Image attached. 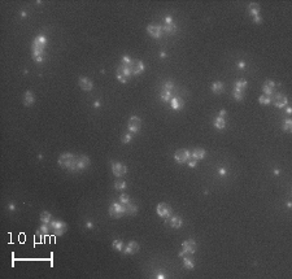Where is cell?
Listing matches in <instances>:
<instances>
[{"label":"cell","instance_id":"cell-35","mask_svg":"<svg viewBox=\"0 0 292 279\" xmlns=\"http://www.w3.org/2000/svg\"><path fill=\"white\" fill-rule=\"evenodd\" d=\"M283 130H284L286 133H291L292 131V120L291 118H286L284 125H283Z\"/></svg>","mask_w":292,"mask_h":279},{"label":"cell","instance_id":"cell-20","mask_svg":"<svg viewBox=\"0 0 292 279\" xmlns=\"http://www.w3.org/2000/svg\"><path fill=\"white\" fill-rule=\"evenodd\" d=\"M182 218L180 217H178V216H174V217H170V219H169V225L173 227V228H179V227H182Z\"/></svg>","mask_w":292,"mask_h":279},{"label":"cell","instance_id":"cell-28","mask_svg":"<svg viewBox=\"0 0 292 279\" xmlns=\"http://www.w3.org/2000/svg\"><path fill=\"white\" fill-rule=\"evenodd\" d=\"M126 182L125 180H122V179H118V180H116V183H114V188L116 190H118V191H123V190H126Z\"/></svg>","mask_w":292,"mask_h":279},{"label":"cell","instance_id":"cell-30","mask_svg":"<svg viewBox=\"0 0 292 279\" xmlns=\"http://www.w3.org/2000/svg\"><path fill=\"white\" fill-rule=\"evenodd\" d=\"M112 247H113V249H116V251H123V241L122 240H120V239H117V240H114L113 243H112Z\"/></svg>","mask_w":292,"mask_h":279},{"label":"cell","instance_id":"cell-15","mask_svg":"<svg viewBox=\"0 0 292 279\" xmlns=\"http://www.w3.org/2000/svg\"><path fill=\"white\" fill-rule=\"evenodd\" d=\"M170 105H171V108L173 109H175V110H180L184 106V101H183V99L182 97H178V96H173L171 99H170Z\"/></svg>","mask_w":292,"mask_h":279},{"label":"cell","instance_id":"cell-14","mask_svg":"<svg viewBox=\"0 0 292 279\" xmlns=\"http://www.w3.org/2000/svg\"><path fill=\"white\" fill-rule=\"evenodd\" d=\"M47 46V38L44 35H38L36 38L32 40V48H39V50H44V47Z\"/></svg>","mask_w":292,"mask_h":279},{"label":"cell","instance_id":"cell-7","mask_svg":"<svg viewBox=\"0 0 292 279\" xmlns=\"http://www.w3.org/2000/svg\"><path fill=\"white\" fill-rule=\"evenodd\" d=\"M51 228L52 231L56 234V235H63V234L66 231V223H64L63 221H53L51 222Z\"/></svg>","mask_w":292,"mask_h":279},{"label":"cell","instance_id":"cell-43","mask_svg":"<svg viewBox=\"0 0 292 279\" xmlns=\"http://www.w3.org/2000/svg\"><path fill=\"white\" fill-rule=\"evenodd\" d=\"M170 23H174V22H173V18L170 17V16H168V17L165 18V25H170Z\"/></svg>","mask_w":292,"mask_h":279},{"label":"cell","instance_id":"cell-19","mask_svg":"<svg viewBox=\"0 0 292 279\" xmlns=\"http://www.w3.org/2000/svg\"><path fill=\"white\" fill-rule=\"evenodd\" d=\"M34 103H35L34 94H32L31 91H26V92H25V95H23V104L26 106H30V105L34 104Z\"/></svg>","mask_w":292,"mask_h":279},{"label":"cell","instance_id":"cell-40","mask_svg":"<svg viewBox=\"0 0 292 279\" xmlns=\"http://www.w3.org/2000/svg\"><path fill=\"white\" fill-rule=\"evenodd\" d=\"M173 88H174V83H173V82H166V83L164 84V90H169L170 91V90H173Z\"/></svg>","mask_w":292,"mask_h":279},{"label":"cell","instance_id":"cell-33","mask_svg":"<svg viewBox=\"0 0 292 279\" xmlns=\"http://www.w3.org/2000/svg\"><path fill=\"white\" fill-rule=\"evenodd\" d=\"M232 96H234V99L238 100V101H241L244 99L243 91H239V90H235V88H234V91H232Z\"/></svg>","mask_w":292,"mask_h":279},{"label":"cell","instance_id":"cell-2","mask_svg":"<svg viewBox=\"0 0 292 279\" xmlns=\"http://www.w3.org/2000/svg\"><path fill=\"white\" fill-rule=\"evenodd\" d=\"M123 65H125V64H123ZM125 66L129 68L131 75H139V74H142V73L144 72V69H146L144 64H143V61H140V60H131L129 64L125 65Z\"/></svg>","mask_w":292,"mask_h":279},{"label":"cell","instance_id":"cell-47","mask_svg":"<svg viewBox=\"0 0 292 279\" xmlns=\"http://www.w3.org/2000/svg\"><path fill=\"white\" fill-rule=\"evenodd\" d=\"M86 226H87L88 228H92V227H94V225H92L91 221H87V222H86Z\"/></svg>","mask_w":292,"mask_h":279},{"label":"cell","instance_id":"cell-25","mask_svg":"<svg viewBox=\"0 0 292 279\" xmlns=\"http://www.w3.org/2000/svg\"><path fill=\"white\" fill-rule=\"evenodd\" d=\"M212 91L214 94H221L222 91H223V83H222V82H214V83L212 84Z\"/></svg>","mask_w":292,"mask_h":279},{"label":"cell","instance_id":"cell-37","mask_svg":"<svg viewBox=\"0 0 292 279\" xmlns=\"http://www.w3.org/2000/svg\"><path fill=\"white\" fill-rule=\"evenodd\" d=\"M187 162H188V166H190V167H195V166L197 165V162H199V161H197V160H196L195 157H192V156H190V158L187 160Z\"/></svg>","mask_w":292,"mask_h":279},{"label":"cell","instance_id":"cell-5","mask_svg":"<svg viewBox=\"0 0 292 279\" xmlns=\"http://www.w3.org/2000/svg\"><path fill=\"white\" fill-rule=\"evenodd\" d=\"M142 127V121L140 118L137 117V116H133L130 117L129 120V124H127V129H129L130 133H138Z\"/></svg>","mask_w":292,"mask_h":279},{"label":"cell","instance_id":"cell-10","mask_svg":"<svg viewBox=\"0 0 292 279\" xmlns=\"http://www.w3.org/2000/svg\"><path fill=\"white\" fill-rule=\"evenodd\" d=\"M190 156H191V153L188 152L187 149H178L174 153V158H175L177 162L183 164V162H187V160L190 158Z\"/></svg>","mask_w":292,"mask_h":279},{"label":"cell","instance_id":"cell-27","mask_svg":"<svg viewBox=\"0 0 292 279\" xmlns=\"http://www.w3.org/2000/svg\"><path fill=\"white\" fill-rule=\"evenodd\" d=\"M40 221H42V223H49L51 222V213L48 212H42L40 213Z\"/></svg>","mask_w":292,"mask_h":279},{"label":"cell","instance_id":"cell-16","mask_svg":"<svg viewBox=\"0 0 292 279\" xmlns=\"http://www.w3.org/2000/svg\"><path fill=\"white\" fill-rule=\"evenodd\" d=\"M79 86H81L82 90H85V91H91V90L94 88L92 81H90L88 78H86V77L79 78Z\"/></svg>","mask_w":292,"mask_h":279},{"label":"cell","instance_id":"cell-50","mask_svg":"<svg viewBox=\"0 0 292 279\" xmlns=\"http://www.w3.org/2000/svg\"><path fill=\"white\" fill-rule=\"evenodd\" d=\"M160 57H161V59H165V57H166V53H165V52H161V53H160Z\"/></svg>","mask_w":292,"mask_h":279},{"label":"cell","instance_id":"cell-36","mask_svg":"<svg viewBox=\"0 0 292 279\" xmlns=\"http://www.w3.org/2000/svg\"><path fill=\"white\" fill-rule=\"evenodd\" d=\"M131 140H133V134H131V133H126V134H123V136H122V143H125V144H127V143H130Z\"/></svg>","mask_w":292,"mask_h":279},{"label":"cell","instance_id":"cell-34","mask_svg":"<svg viewBox=\"0 0 292 279\" xmlns=\"http://www.w3.org/2000/svg\"><path fill=\"white\" fill-rule=\"evenodd\" d=\"M171 97H173V95H171V92L169 91V90H162L161 91V99L164 101H170Z\"/></svg>","mask_w":292,"mask_h":279},{"label":"cell","instance_id":"cell-21","mask_svg":"<svg viewBox=\"0 0 292 279\" xmlns=\"http://www.w3.org/2000/svg\"><path fill=\"white\" fill-rule=\"evenodd\" d=\"M248 12L251 13L252 17H256V16H260V7H258L257 3H251L248 5Z\"/></svg>","mask_w":292,"mask_h":279},{"label":"cell","instance_id":"cell-1","mask_svg":"<svg viewBox=\"0 0 292 279\" xmlns=\"http://www.w3.org/2000/svg\"><path fill=\"white\" fill-rule=\"evenodd\" d=\"M75 160L77 156H74L72 153H64L59 157V165L64 169H68L70 171H74V167H75Z\"/></svg>","mask_w":292,"mask_h":279},{"label":"cell","instance_id":"cell-48","mask_svg":"<svg viewBox=\"0 0 292 279\" xmlns=\"http://www.w3.org/2000/svg\"><path fill=\"white\" fill-rule=\"evenodd\" d=\"M226 116V110L225 109H221L220 110V117H225Z\"/></svg>","mask_w":292,"mask_h":279},{"label":"cell","instance_id":"cell-54","mask_svg":"<svg viewBox=\"0 0 292 279\" xmlns=\"http://www.w3.org/2000/svg\"><path fill=\"white\" fill-rule=\"evenodd\" d=\"M287 207H288V208H291V207H292V204H291V201H288V203H287Z\"/></svg>","mask_w":292,"mask_h":279},{"label":"cell","instance_id":"cell-41","mask_svg":"<svg viewBox=\"0 0 292 279\" xmlns=\"http://www.w3.org/2000/svg\"><path fill=\"white\" fill-rule=\"evenodd\" d=\"M156 278H158V279H164V278H166V275H165V274H164L162 271H157V273H156V275H155Z\"/></svg>","mask_w":292,"mask_h":279},{"label":"cell","instance_id":"cell-4","mask_svg":"<svg viewBox=\"0 0 292 279\" xmlns=\"http://www.w3.org/2000/svg\"><path fill=\"white\" fill-rule=\"evenodd\" d=\"M130 77H131V73H130L127 66H125V65L122 64L117 68V79L120 81L121 83H126Z\"/></svg>","mask_w":292,"mask_h":279},{"label":"cell","instance_id":"cell-52","mask_svg":"<svg viewBox=\"0 0 292 279\" xmlns=\"http://www.w3.org/2000/svg\"><path fill=\"white\" fill-rule=\"evenodd\" d=\"M279 173H281V170H279V169H274V174L275 175H279Z\"/></svg>","mask_w":292,"mask_h":279},{"label":"cell","instance_id":"cell-9","mask_svg":"<svg viewBox=\"0 0 292 279\" xmlns=\"http://www.w3.org/2000/svg\"><path fill=\"white\" fill-rule=\"evenodd\" d=\"M182 251L184 254H194L196 252V241L195 240H184L182 243Z\"/></svg>","mask_w":292,"mask_h":279},{"label":"cell","instance_id":"cell-24","mask_svg":"<svg viewBox=\"0 0 292 279\" xmlns=\"http://www.w3.org/2000/svg\"><path fill=\"white\" fill-rule=\"evenodd\" d=\"M214 126H216V129H218V130H222V129H225V126H226V122H225V118L223 117H217L216 120H214Z\"/></svg>","mask_w":292,"mask_h":279},{"label":"cell","instance_id":"cell-18","mask_svg":"<svg viewBox=\"0 0 292 279\" xmlns=\"http://www.w3.org/2000/svg\"><path fill=\"white\" fill-rule=\"evenodd\" d=\"M138 251H139V245H138L137 241H130V243L126 245V248H123V253L125 254H133Z\"/></svg>","mask_w":292,"mask_h":279},{"label":"cell","instance_id":"cell-39","mask_svg":"<svg viewBox=\"0 0 292 279\" xmlns=\"http://www.w3.org/2000/svg\"><path fill=\"white\" fill-rule=\"evenodd\" d=\"M262 91H264V95L271 96V94H273L274 88H270V87H266V86H264V87H262Z\"/></svg>","mask_w":292,"mask_h":279},{"label":"cell","instance_id":"cell-6","mask_svg":"<svg viewBox=\"0 0 292 279\" xmlns=\"http://www.w3.org/2000/svg\"><path fill=\"white\" fill-rule=\"evenodd\" d=\"M156 212H157V214L160 217H162V218H169L170 214H171V208H170V205H168L165 203H161V204L157 205Z\"/></svg>","mask_w":292,"mask_h":279},{"label":"cell","instance_id":"cell-44","mask_svg":"<svg viewBox=\"0 0 292 279\" xmlns=\"http://www.w3.org/2000/svg\"><path fill=\"white\" fill-rule=\"evenodd\" d=\"M8 209H9L11 212H14V210H16V207H14V204H13V203H9V204H8Z\"/></svg>","mask_w":292,"mask_h":279},{"label":"cell","instance_id":"cell-53","mask_svg":"<svg viewBox=\"0 0 292 279\" xmlns=\"http://www.w3.org/2000/svg\"><path fill=\"white\" fill-rule=\"evenodd\" d=\"M26 16H27V14H26V12H21V17H22V18H25Z\"/></svg>","mask_w":292,"mask_h":279},{"label":"cell","instance_id":"cell-26","mask_svg":"<svg viewBox=\"0 0 292 279\" xmlns=\"http://www.w3.org/2000/svg\"><path fill=\"white\" fill-rule=\"evenodd\" d=\"M177 30H178V27H177L174 23H170V25H164L162 26V31L168 32V34H174V32H177Z\"/></svg>","mask_w":292,"mask_h":279},{"label":"cell","instance_id":"cell-38","mask_svg":"<svg viewBox=\"0 0 292 279\" xmlns=\"http://www.w3.org/2000/svg\"><path fill=\"white\" fill-rule=\"evenodd\" d=\"M120 203H122V204H127V203H130V198L127 196L126 194H122L121 196H120Z\"/></svg>","mask_w":292,"mask_h":279},{"label":"cell","instance_id":"cell-17","mask_svg":"<svg viewBox=\"0 0 292 279\" xmlns=\"http://www.w3.org/2000/svg\"><path fill=\"white\" fill-rule=\"evenodd\" d=\"M32 59L36 63H42L46 59V52L44 50H39V48H32Z\"/></svg>","mask_w":292,"mask_h":279},{"label":"cell","instance_id":"cell-51","mask_svg":"<svg viewBox=\"0 0 292 279\" xmlns=\"http://www.w3.org/2000/svg\"><path fill=\"white\" fill-rule=\"evenodd\" d=\"M286 110H287V113L290 114V113L292 112V108H291V106H287V108H286Z\"/></svg>","mask_w":292,"mask_h":279},{"label":"cell","instance_id":"cell-11","mask_svg":"<svg viewBox=\"0 0 292 279\" xmlns=\"http://www.w3.org/2000/svg\"><path fill=\"white\" fill-rule=\"evenodd\" d=\"M112 171L116 177H122L127 173V166L120 162H112Z\"/></svg>","mask_w":292,"mask_h":279},{"label":"cell","instance_id":"cell-46","mask_svg":"<svg viewBox=\"0 0 292 279\" xmlns=\"http://www.w3.org/2000/svg\"><path fill=\"white\" fill-rule=\"evenodd\" d=\"M238 68H239V69H244L245 68V63H244V61H239V63H238Z\"/></svg>","mask_w":292,"mask_h":279},{"label":"cell","instance_id":"cell-23","mask_svg":"<svg viewBox=\"0 0 292 279\" xmlns=\"http://www.w3.org/2000/svg\"><path fill=\"white\" fill-rule=\"evenodd\" d=\"M138 213V207L133 203H127L126 204V214L127 216H134Z\"/></svg>","mask_w":292,"mask_h":279},{"label":"cell","instance_id":"cell-49","mask_svg":"<svg viewBox=\"0 0 292 279\" xmlns=\"http://www.w3.org/2000/svg\"><path fill=\"white\" fill-rule=\"evenodd\" d=\"M94 106H95V108H100V101H95L94 103Z\"/></svg>","mask_w":292,"mask_h":279},{"label":"cell","instance_id":"cell-32","mask_svg":"<svg viewBox=\"0 0 292 279\" xmlns=\"http://www.w3.org/2000/svg\"><path fill=\"white\" fill-rule=\"evenodd\" d=\"M258 103L260 104H264V105H269L271 103V96L269 95H261L260 97H258Z\"/></svg>","mask_w":292,"mask_h":279},{"label":"cell","instance_id":"cell-22","mask_svg":"<svg viewBox=\"0 0 292 279\" xmlns=\"http://www.w3.org/2000/svg\"><path fill=\"white\" fill-rule=\"evenodd\" d=\"M191 156H192V157H195L197 161H200V160H203L205 157V149L204 148H195L194 151H192Z\"/></svg>","mask_w":292,"mask_h":279},{"label":"cell","instance_id":"cell-29","mask_svg":"<svg viewBox=\"0 0 292 279\" xmlns=\"http://www.w3.org/2000/svg\"><path fill=\"white\" fill-rule=\"evenodd\" d=\"M247 86H248L247 81L240 79V81H238L236 83H235V90H239V91H244V90L247 88Z\"/></svg>","mask_w":292,"mask_h":279},{"label":"cell","instance_id":"cell-13","mask_svg":"<svg viewBox=\"0 0 292 279\" xmlns=\"http://www.w3.org/2000/svg\"><path fill=\"white\" fill-rule=\"evenodd\" d=\"M271 101L274 103L275 106H278V108H283V106L287 105V103H288V99H287L286 95H282V94H277V95H274V97H271Z\"/></svg>","mask_w":292,"mask_h":279},{"label":"cell","instance_id":"cell-45","mask_svg":"<svg viewBox=\"0 0 292 279\" xmlns=\"http://www.w3.org/2000/svg\"><path fill=\"white\" fill-rule=\"evenodd\" d=\"M218 174L220 175H226V174H227V171H226L225 167H221V169L218 170Z\"/></svg>","mask_w":292,"mask_h":279},{"label":"cell","instance_id":"cell-3","mask_svg":"<svg viewBox=\"0 0 292 279\" xmlns=\"http://www.w3.org/2000/svg\"><path fill=\"white\" fill-rule=\"evenodd\" d=\"M123 214H126V205L122 203H113L109 207V216L112 218H120Z\"/></svg>","mask_w":292,"mask_h":279},{"label":"cell","instance_id":"cell-42","mask_svg":"<svg viewBox=\"0 0 292 279\" xmlns=\"http://www.w3.org/2000/svg\"><path fill=\"white\" fill-rule=\"evenodd\" d=\"M253 22L254 23H261L262 22V18L260 17V16H256V17H253Z\"/></svg>","mask_w":292,"mask_h":279},{"label":"cell","instance_id":"cell-31","mask_svg":"<svg viewBox=\"0 0 292 279\" xmlns=\"http://www.w3.org/2000/svg\"><path fill=\"white\" fill-rule=\"evenodd\" d=\"M183 264H184V269L191 270V269H194V268H195L194 261H192L191 258H188V257H184V258H183Z\"/></svg>","mask_w":292,"mask_h":279},{"label":"cell","instance_id":"cell-8","mask_svg":"<svg viewBox=\"0 0 292 279\" xmlns=\"http://www.w3.org/2000/svg\"><path fill=\"white\" fill-rule=\"evenodd\" d=\"M90 165V158L87 156H78L75 160V167H74V171H79L86 169Z\"/></svg>","mask_w":292,"mask_h":279},{"label":"cell","instance_id":"cell-12","mask_svg":"<svg viewBox=\"0 0 292 279\" xmlns=\"http://www.w3.org/2000/svg\"><path fill=\"white\" fill-rule=\"evenodd\" d=\"M147 31L152 38H160L162 34V26L156 25V23H151V25H148Z\"/></svg>","mask_w":292,"mask_h":279}]
</instances>
